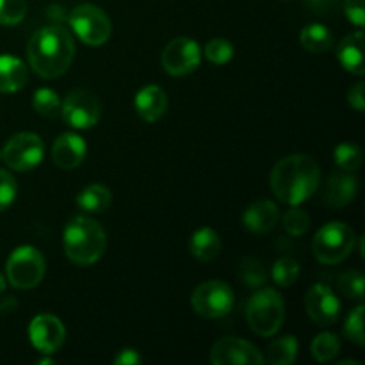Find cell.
Returning a JSON list of instances; mask_svg holds the SVG:
<instances>
[{"mask_svg":"<svg viewBox=\"0 0 365 365\" xmlns=\"http://www.w3.org/2000/svg\"><path fill=\"white\" fill-rule=\"evenodd\" d=\"M73 57L75 41L63 25H45L29 39V66L43 78H57L66 73L73 63Z\"/></svg>","mask_w":365,"mask_h":365,"instance_id":"6da1fadb","label":"cell"},{"mask_svg":"<svg viewBox=\"0 0 365 365\" xmlns=\"http://www.w3.org/2000/svg\"><path fill=\"white\" fill-rule=\"evenodd\" d=\"M321 184L316 160L305 153H294L278 160L271 171L273 195L287 205H302L312 198Z\"/></svg>","mask_w":365,"mask_h":365,"instance_id":"7a4b0ae2","label":"cell"},{"mask_svg":"<svg viewBox=\"0 0 365 365\" xmlns=\"http://www.w3.org/2000/svg\"><path fill=\"white\" fill-rule=\"evenodd\" d=\"M64 253L77 266H91L98 262L107 248L106 230L98 221L88 216H77L64 227Z\"/></svg>","mask_w":365,"mask_h":365,"instance_id":"3957f363","label":"cell"},{"mask_svg":"<svg viewBox=\"0 0 365 365\" xmlns=\"http://www.w3.org/2000/svg\"><path fill=\"white\" fill-rule=\"evenodd\" d=\"M285 319L284 298L274 289L264 287L257 291L246 305V321L252 331L260 337L278 334Z\"/></svg>","mask_w":365,"mask_h":365,"instance_id":"277c9868","label":"cell"},{"mask_svg":"<svg viewBox=\"0 0 365 365\" xmlns=\"http://www.w3.org/2000/svg\"><path fill=\"white\" fill-rule=\"evenodd\" d=\"M356 245L355 230L341 221H331L319 228L312 241L314 257L321 264H339L351 255Z\"/></svg>","mask_w":365,"mask_h":365,"instance_id":"5b68a950","label":"cell"},{"mask_svg":"<svg viewBox=\"0 0 365 365\" xmlns=\"http://www.w3.org/2000/svg\"><path fill=\"white\" fill-rule=\"evenodd\" d=\"M68 21L81 41L91 46H100L109 41L110 32H113L110 18L107 16L106 11L93 4H81L73 7L68 14Z\"/></svg>","mask_w":365,"mask_h":365,"instance_id":"8992f818","label":"cell"},{"mask_svg":"<svg viewBox=\"0 0 365 365\" xmlns=\"http://www.w3.org/2000/svg\"><path fill=\"white\" fill-rule=\"evenodd\" d=\"M45 277V259L32 246H20L6 262V280L16 289H34Z\"/></svg>","mask_w":365,"mask_h":365,"instance_id":"52a82bcc","label":"cell"},{"mask_svg":"<svg viewBox=\"0 0 365 365\" xmlns=\"http://www.w3.org/2000/svg\"><path fill=\"white\" fill-rule=\"evenodd\" d=\"M235 296L228 284L221 280H209L192 291L191 305L198 316L205 319H220L234 309Z\"/></svg>","mask_w":365,"mask_h":365,"instance_id":"ba28073f","label":"cell"},{"mask_svg":"<svg viewBox=\"0 0 365 365\" xmlns=\"http://www.w3.org/2000/svg\"><path fill=\"white\" fill-rule=\"evenodd\" d=\"M61 116L70 127L86 130L95 127L102 116V103L89 89H71L61 103Z\"/></svg>","mask_w":365,"mask_h":365,"instance_id":"9c48e42d","label":"cell"},{"mask_svg":"<svg viewBox=\"0 0 365 365\" xmlns=\"http://www.w3.org/2000/svg\"><path fill=\"white\" fill-rule=\"evenodd\" d=\"M45 145L41 138L32 132H20L14 134L6 146L2 148V160L9 170L31 171L43 160Z\"/></svg>","mask_w":365,"mask_h":365,"instance_id":"30bf717a","label":"cell"},{"mask_svg":"<svg viewBox=\"0 0 365 365\" xmlns=\"http://www.w3.org/2000/svg\"><path fill=\"white\" fill-rule=\"evenodd\" d=\"M160 63L164 70L175 77L189 75L202 63V50L195 39L180 36L168 43L166 48L163 50Z\"/></svg>","mask_w":365,"mask_h":365,"instance_id":"8fae6325","label":"cell"},{"mask_svg":"<svg viewBox=\"0 0 365 365\" xmlns=\"http://www.w3.org/2000/svg\"><path fill=\"white\" fill-rule=\"evenodd\" d=\"M29 339L38 351L52 355L63 348L66 341V328L59 317L52 314H39L29 324Z\"/></svg>","mask_w":365,"mask_h":365,"instance_id":"7c38bea8","label":"cell"},{"mask_svg":"<svg viewBox=\"0 0 365 365\" xmlns=\"http://www.w3.org/2000/svg\"><path fill=\"white\" fill-rule=\"evenodd\" d=\"M214 365H262L264 356L252 342L237 337H225L210 351Z\"/></svg>","mask_w":365,"mask_h":365,"instance_id":"4fadbf2b","label":"cell"},{"mask_svg":"<svg viewBox=\"0 0 365 365\" xmlns=\"http://www.w3.org/2000/svg\"><path fill=\"white\" fill-rule=\"evenodd\" d=\"M305 309L310 319L319 327H331L341 314V302L328 285L316 284L305 296Z\"/></svg>","mask_w":365,"mask_h":365,"instance_id":"5bb4252c","label":"cell"},{"mask_svg":"<svg viewBox=\"0 0 365 365\" xmlns=\"http://www.w3.org/2000/svg\"><path fill=\"white\" fill-rule=\"evenodd\" d=\"M88 145L84 139L77 134H61L52 145V160L61 170H75L81 166L86 159Z\"/></svg>","mask_w":365,"mask_h":365,"instance_id":"9a60e30c","label":"cell"},{"mask_svg":"<svg viewBox=\"0 0 365 365\" xmlns=\"http://www.w3.org/2000/svg\"><path fill=\"white\" fill-rule=\"evenodd\" d=\"M278 220H280V210L277 203L269 200H259L252 203L242 214L245 228L252 234H267L277 227Z\"/></svg>","mask_w":365,"mask_h":365,"instance_id":"2e32d148","label":"cell"},{"mask_svg":"<svg viewBox=\"0 0 365 365\" xmlns=\"http://www.w3.org/2000/svg\"><path fill=\"white\" fill-rule=\"evenodd\" d=\"M135 113L146 123H155L166 114L168 95L159 86H145L134 98Z\"/></svg>","mask_w":365,"mask_h":365,"instance_id":"e0dca14e","label":"cell"},{"mask_svg":"<svg viewBox=\"0 0 365 365\" xmlns=\"http://www.w3.org/2000/svg\"><path fill=\"white\" fill-rule=\"evenodd\" d=\"M359 195V178L353 173H335L328 178L327 187H324V202L330 207L349 205Z\"/></svg>","mask_w":365,"mask_h":365,"instance_id":"ac0fdd59","label":"cell"},{"mask_svg":"<svg viewBox=\"0 0 365 365\" xmlns=\"http://www.w3.org/2000/svg\"><path fill=\"white\" fill-rule=\"evenodd\" d=\"M364 31H356L341 39L337 46V59L346 71L362 77L365 73L364 57Z\"/></svg>","mask_w":365,"mask_h":365,"instance_id":"d6986e66","label":"cell"},{"mask_svg":"<svg viewBox=\"0 0 365 365\" xmlns=\"http://www.w3.org/2000/svg\"><path fill=\"white\" fill-rule=\"evenodd\" d=\"M29 81L24 61L13 56H0V93L20 91Z\"/></svg>","mask_w":365,"mask_h":365,"instance_id":"ffe728a7","label":"cell"},{"mask_svg":"<svg viewBox=\"0 0 365 365\" xmlns=\"http://www.w3.org/2000/svg\"><path fill=\"white\" fill-rule=\"evenodd\" d=\"M189 252L198 262H212L221 252V239L212 228H200L192 234Z\"/></svg>","mask_w":365,"mask_h":365,"instance_id":"44dd1931","label":"cell"},{"mask_svg":"<svg viewBox=\"0 0 365 365\" xmlns=\"http://www.w3.org/2000/svg\"><path fill=\"white\" fill-rule=\"evenodd\" d=\"M113 203V195L109 189L102 184H91L88 187L82 189L77 196V205L81 207L84 212L100 214L106 212Z\"/></svg>","mask_w":365,"mask_h":365,"instance_id":"7402d4cb","label":"cell"},{"mask_svg":"<svg viewBox=\"0 0 365 365\" xmlns=\"http://www.w3.org/2000/svg\"><path fill=\"white\" fill-rule=\"evenodd\" d=\"M299 41H302V46L307 52L324 53L331 48V45H334V36H331L330 29L324 27V25L310 24L302 29Z\"/></svg>","mask_w":365,"mask_h":365,"instance_id":"603a6c76","label":"cell"},{"mask_svg":"<svg viewBox=\"0 0 365 365\" xmlns=\"http://www.w3.org/2000/svg\"><path fill=\"white\" fill-rule=\"evenodd\" d=\"M298 341L292 335L277 339L267 348V362L273 365H291L298 359Z\"/></svg>","mask_w":365,"mask_h":365,"instance_id":"cb8c5ba5","label":"cell"},{"mask_svg":"<svg viewBox=\"0 0 365 365\" xmlns=\"http://www.w3.org/2000/svg\"><path fill=\"white\" fill-rule=\"evenodd\" d=\"M310 349H312V356L317 362L327 364L331 362L341 353V341L337 339V335L324 331V334H319L314 339Z\"/></svg>","mask_w":365,"mask_h":365,"instance_id":"d4e9b609","label":"cell"},{"mask_svg":"<svg viewBox=\"0 0 365 365\" xmlns=\"http://www.w3.org/2000/svg\"><path fill=\"white\" fill-rule=\"evenodd\" d=\"M334 160L337 168L346 173H355L362 166V152L353 143H341L334 152Z\"/></svg>","mask_w":365,"mask_h":365,"instance_id":"484cf974","label":"cell"},{"mask_svg":"<svg viewBox=\"0 0 365 365\" xmlns=\"http://www.w3.org/2000/svg\"><path fill=\"white\" fill-rule=\"evenodd\" d=\"M32 107L43 118H57L61 114V98L53 89L41 88L32 96Z\"/></svg>","mask_w":365,"mask_h":365,"instance_id":"4316f807","label":"cell"},{"mask_svg":"<svg viewBox=\"0 0 365 365\" xmlns=\"http://www.w3.org/2000/svg\"><path fill=\"white\" fill-rule=\"evenodd\" d=\"M273 280L274 284L280 285V287H291L296 284L299 277V264L298 260L291 259V257H282L274 262L273 271Z\"/></svg>","mask_w":365,"mask_h":365,"instance_id":"83f0119b","label":"cell"},{"mask_svg":"<svg viewBox=\"0 0 365 365\" xmlns=\"http://www.w3.org/2000/svg\"><path fill=\"white\" fill-rule=\"evenodd\" d=\"M284 223L285 232L292 237H299L305 234L310 227V216L307 210H303L299 205H291V209L284 214Z\"/></svg>","mask_w":365,"mask_h":365,"instance_id":"f1b7e54d","label":"cell"},{"mask_svg":"<svg viewBox=\"0 0 365 365\" xmlns=\"http://www.w3.org/2000/svg\"><path fill=\"white\" fill-rule=\"evenodd\" d=\"M339 291L351 299H364L365 278L360 271H346L337 280Z\"/></svg>","mask_w":365,"mask_h":365,"instance_id":"f546056e","label":"cell"},{"mask_svg":"<svg viewBox=\"0 0 365 365\" xmlns=\"http://www.w3.org/2000/svg\"><path fill=\"white\" fill-rule=\"evenodd\" d=\"M205 57L212 64H227L234 57V45L225 38H214L207 43Z\"/></svg>","mask_w":365,"mask_h":365,"instance_id":"4dcf8cb0","label":"cell"},{"mask_svg":"<svg viewBox=\"0 0 365 365\" xmlns=\"http://www.w3.org/2000/svg\"><path fill=\"white\" fill-rule=\"evenodd\" d=\"M27 14L25 0H0V25H18Z\"/></svg>","mask_w":365,"mask_h":365,"instance_id":"1f68e13d","label":"cell"},{"mask_svg":"<svg viewBox=\"0 0 365 365\" xmlns=\"http://www.w3.org/2000/svg\"><path fill=\"white\" fill-rule=\"evenodd\" d=\"M344 335L356 346L365 344L364 337V307L359 305L349 312L348 319L344 323Z\"/></svg>","mask_w":365,"mask_h":365,"instance_id":"d6a6232c","label":"cell"},{"mask_svg":"<svg viewBox=\"0 0 365 365\" xmlns=\"http://www.w3.org/2000/svg\"><path fill=\"white\" fill-rule=\"evenodd\" d=\"M241 278L250 287H259V285H262L266 282L267 274L264 271V267L255 259H246L241 264Z\"/></svg>","mask_w":365,"mask_h":365,"instance_id":"836d02e7","label":"cell"},{"mask_svg":"<svg viewBox=\"0 0 365 365\" xmlns=\"http://www.w3.org/2000/svg\"><path fill=\"white\" fill-rule=\"evenodd\" d=\"M16 192L18 185L16 180L13 178V175L6 170H0V212H4V210L14 202Z\"/></svg>","mask_w":365,"mask_h":365,"instance_id":"e575fe53","label":"cell"},{"mask_svg":"<svg viewBox=\"0 0 365 365\" xmlns=\"http://www.w3.org/2000/svg\"><path fill=\"white\" fill-rule=\"evenodd\" d=\"M344 13L351 24L362 29L365 25V0H344Z\"/></svg>","mask_w":365,"mask_h":365,"instance_id":"d590c367","label":"cell"},{"mask_svg":"<svg viewBox=\"0 0 365 365\" xmlns=\"http://www.w3.org/2000/svg\"><path fill=\"white\" fill-rule=\"evenodd\" d=\"M341 6V0H305V7L314 14L330 16L335 14Z\"/></svg>","mask_w":365,"mask_h":365,"instance_id":"8d00e7d4","label":"cell"},{"mask_svg":"<svg viewBox=\"0 0 365 365\" xmlns=\"http://www.w3.org/2000/svg\"><path fill=\"white\" fill-rule=\"evenodd\" d=\"M348 102L359 113L365 110V84L364 82H356L351 89L348 91Z\"/></svg>","mask_w":365,"mask_h":365,"instance_id":"74e56055","label":"cell"},{"mask_svg":"<svg viewBox=\"0 0 365 365\" xmlns=\"http://www.w3.org/2000/svg\"><path fill=\"white\" fill-rule=\"evenodd\" d=\"M143 359L141 355H139L135 349H121L120 353H118V356L114 359V364L116 365H135V364H141Z\"/></svg>","mask_w":365,"mask_h":365,"instance_id":"f35d334b","label":"cell"},{"mask_svg":"<svg viewBox=\"0 0 365 365\" xmlns=\"http://www.w3.org/2000/svg\"><path fill=\"white\" fill-rule=\"evenodd\" d=\"M6 285H7L6 284V278H4L2 273H0V294H2V292L6 291Z\"/></svg>","mask_w":365,"mask_h":365,"instance_id":"ab89813d","label":"cell"},{"mask_svg":"<svg viewBox=\"0 0 365 365\" xmlns=\"http://www.w3.org/2000/svg\"><path fill=\"white\" fill-rule=\"evenodd\" d=\"M360 255L365 257V239H360Z\"/></svg>","mask_w":365,"mask_h":365,"instance_id":"60d3db41","label":"cell"},{"mask_svg":"<svg viewBox=\"0 0 365 365\" xmlns=\"http://www.w3.org/2000/svg\"><path fill=\"white\" fill-rule=\"evenodd\" d=\"M339 365H360L359 362H339Z\"/></svg>","mask_w":365,"mask_h":365,"instance_id":"b9f144b4","label":"cell"},{"mask_svg":"<svg viewBox=\"0 0 365 365\" xmlns=\"http://www.w3.org/2000/svg\"><path fill=\"white\" fill-rule=\"evenodd\" d=\"M0 159H2V152H0Z\"/></svg>","mask_w":365,"mask_h":365,"instance_id":"7bdbcfd3","label":"cell"}]
</instances>
